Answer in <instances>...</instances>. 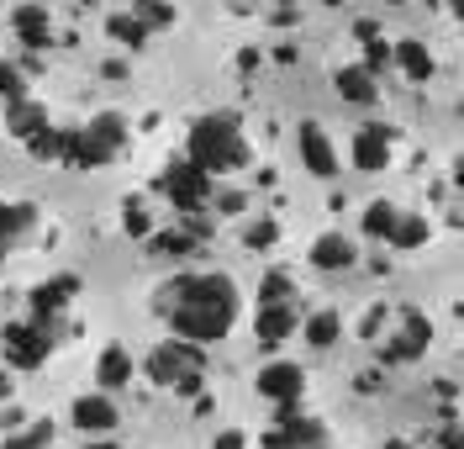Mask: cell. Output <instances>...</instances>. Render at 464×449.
<instances>
[{
    "instance_id": "6da1fadb",
    "label": "cell",
    "mask_w": 464,
    "mask_h": 449,
    "mask_svg": "<svg viewBox=\"0 0 464 449\" xmlns=\"http://www.w3.org/2000/svg\"><path fill=\"white\" fill-rule=\"evenodd\" d=\"M164 312H169V323H174V338L206 349V344L227 338V328L237 323V286L222 269L174 275L169 286H164Z\"/></svg>"
},
{
    "instance_id": "7a4b0ae2",
    "label": "cell",
    "mask_w": 464,
    "mask_h": 449,
    "mask_svg": "<svg viewBox=\"0 0 464 449\" xmlns=\"http://www.w3.org/2000/svg\"><path fill=\"white\" fill-rule=\"evenodd\" d=\"M190 164L201 175H227V170L248 164V138H243L232 112H211L190 127Z\"/></svg>"
},
{
    "instance_id": "3957f363",
    "label": "cell",
    "mask_w": 464,
    "mask_h": 449,
    "mask_svg": "<svg viewBox=\"0 0 464 449\" xmlns=\"http://www.w3.org/2000/svg\"><path fill=\"white\" fill-rule=\"evenodd\" d=\"M121 143H127V122L116 117V112H101L85 127H63V164L101 170V164H111L116 153H121Z\"/></svg>"
},
{
    "instance_id": "277c9868",
    "label": "cell",
    "mask_w": 464,
    "mask_h": 449,
    "mask_svg": "<svg viewBox=\"0 0 464 449\" xmlns=\"http://www.w3.org/2000/svg\"><path fill=\"white\" fill-rule=\"evenodd\" d=\"M206 370V355L196 344H185V338H169V344H159L153 355H148V381L153 386H174L179 396H201V376Z\"/></svg>"
},
{
    "instance_id": "5b68a950",
    "label": "cell",
    "mask_w": 464,
    "mask_h": 449,
    "mask_svg": "<svg viewBox=\"0 0 464 449\" xmlns=\"http://www.w3.org/2000/svg\"><path fill=\"white\" fill-rule=\"evenodd\" d=\"M0 349H5V365L11 370H37L48 359V349H53V333L43 328V323H5Z\"/></svg>"
},
{
    "instance_id": "8992f818",
    "label": "cell",
    "mask_w": 464,
    "mask_h": 449,
    "mask_svg": "<svg viewBox=\"0 0 464 449\" xmlns=\"http://www.w3.org/2000/svg\"><path fill=\"white\" fill-rule=\"evenodd\" d=\"M159 185H164V196H169L179 211H201L206 201H211V175H201L190 159H174Z\"/></svg>"
},
{
    "instance_id": "52a82bcc",
    "label": "cell",
    "mask_w": 464,
    "mask_h": 449,
    "mask_svg": "<svg viewBox=\"0 0 464 449\" xmlns=\"http://www.w3.org/2000/svg\"><path fill=\"white\" fill-rule=\"evenodd\" d=\"M428 344H433V323H428L422 312H401V328L385 338L380 359H385V365H411L417 355H428Z\"/></svg>"
},
{
    "instance_id": "ba28073f",
    "label": "cell",
    "mask_w": 464,
    "mask_h": 449,
    "mask_svg": "<svg viewBox=\"0 0 464 449\" xmlns=\"http://www.w3.org/2000/svg\"><path fill=\"white\" fill-rule=\"evenodd\" d=\"M259 396L264 402H275V407H295L301 402V391H306V376H301V365H290V359H275V365H264L259 370Z\"/></svg>"
},
{
    "instance_id": "9c48e42d",
    "label": "cell",
    "mask_w": 464,
    "mask_h": 449,
    "mask_svg": "<svg viewBox=\"0 0 464 449\" xmlns=\"http://www.w3.org/2000/svg\"><path fill=\"white\" fill-rule=\"evenodd\" d=\"M353 170H364V175H375L391 164V127L385 122H364L359 132H353Z\"/></svg>"
},
{
    "instance_id": "30bf717a",
    "label": "cell",
    "mask_w": 464,
    "mask_h": 449,
    "mask_svg": "<svg viewBox=\"0 0 464 449\" xmlns=\"http://www.w3.org/2000/svg\"><path fill=\"white\" fill-rule=\"evenodd\" d=\"M74 297H80V275H53V280H43V286L32 291V323H43V328H48V323H53Z\"/></svg>"
},
{
    "instance_id": "8fae6325",
    "label": "cell",
    "mask_w": 464,
    "mask_h": 449,
    "mask_svg": "<svg viewBox=\"0 0 464 449\" xmlns=\"http://www.w3.org/2000/svg\"><path fill=\"white\" fill-rule=\"evenodd\" d=\"M295 143H301V164H306L312 175H322V180H333V175H338V149H333V138L322 132L317 122H301Z\"/></svg>"
},
{
    "instance_id": "7c38bea8",
    "label": "cell",
    "mask_w": 464,
    "mask_h": 449,
    "mask_svg": "<svg viewBox=\"0 0 464 449\" xmlns=\"http://www.w3.org/2000/svg\"><path fill=\"white\" fill-rule=\"evenodd\" d=\"M11 27H16V37H22L27 48H48V43H53V16H48V5H16V11H11Z\"/></svg>"
},
{
    "instance_id": "4fadbf2b",
    "label": "cell",
    "mask_w": 464,
    "mask_h": 449,
    "mask_svg": "<svg viewBox=\"0 0 464 449\" xmlns=\"http://www.w3.org/2000/svg\"><path fill=\"white\" fill-rule=\"evenodd\" d=\"M391 63H396V69H401L406 80H417V85H422V80H433V54H428V43H417V37H401V43H396V48H391Z\"/></svg>"
},
{
    "instance_id": "5bb4252c",
    "label": "cell",
    "mask_w": 464,
    "mask_h": 449,
    "mask_svg": "<svg viewBox=\"0 0 464 449\" xmlns=\"http://www.w3.org/2000/svg\"><path fill=\"white\" fill-rule=\"evenodd\" d=\"M269 439H280V444H322L327 434H322L317 418H306V413H295V407H280V428H275Z\"/></svg>"
},
{
    "instance_id": "9a60e30c",
    "label": "cell",
    "mask_w": 464,
    "mask_h": 449,
    "mask_svg": "<svg viewBox=\"0 0 464 449\" xmlns=\"http://www.w3.org/2000/svg\"><path fill=\"white\" fill-rule=\"evenodd\" d=\"M74 428H85V434L116 428V402L111 396H80V402H74Z\"/></svg>"
},
{
    "instance_id": "2e32d148",
    "label": "cell",
    "mask_w": 464,
    "mask_h": 449,
    "mask_svg": "<svg viewBox=\"0 0 464 449\" xmlns=\"http://www.w3.org/2000/svg\"><path fill=\"white\" fill-rule=\"evenodd\" d=\"M254 333H259V344H285L290 333H295V312H290V301H280V307H259Z\"/></svg>"
},
{
    "instance_id": "e0dca14e",
    "label": "cell",
    "mask_w": 464,
    "mask_h": 449,
    "mask_svg": "<svg viewBox=\"0 0 464 449\" xmlns=\"http://www.w3.org/2000/svg\"><path fill=\"white\" fill-rule=\"evenodd\" d=\"M32 222H37V211H32L27 201H0V259L11 254V243L22 239Z\"/></svg>"
},
{
    "instance_id": "ac0fdd59",
    "label": "cell",
    "mask_w": 464,
    "mask_h": 449,
    "mask_svg": "<svg viewBox=\"0 0 464 449\" xmlns=\"http://www.w3.org/2000/svg\"><path fill=\"white\" fill-rule=\"evenodd\" d=\"M5 127H11V138L32 143V138L48 127V112H43L37 101H16V106H5Z\"/></svg>"
},
{
    "instance_id": "d6986e66",
    "label": "cell",
    "mask_w": 464,
    "mask_h": 449,
    "mask_svg": "<svg viewBox=\"0 0 464 449\" xmlns=\"http://www.w3.org/2000/svg\"><path fill=\"white\" fill-rule=\"evenodd\" d=\"M333 85H338V95H343V101H353V106H370V101L380 95V90H375V74H364L359 63L338 69V74H333Z\"/></svg>"
},
{
    "instance_id": "ffe728a7",
    "label": "cell",
    "mask_w": 464,
    "mask_h": 449,
    "mask_svg": "<svg viewBox=\"0 0 464 449\" xmlns=\"http://www.w3.org/2000/svg\"><path fill=\"white\" fill-rule=\"evenodd\" d=\"M312 265L317 269H348L353 265V243H348L343 233H322V239L312 243Z\"/></svg>"
},
{
    "instance_id": "44dd1931",
    "label": "cell",
    "mask_w": 464,
    "mask_h": 449,
    "mask_svg": "<svg viewBox=\"0 0 464 449\" xmlns=\"http://www.w3.org/2000/svg\"><path fill=\"white\" fill-rule=\"evenodd\" d=\"M338 338H343V317L338 312H312L306 317V344L312 349H333Z\"/></svg>"
},
{
    "instance_id": "7402d4cb",
    "label": "cell",
    "mask_w": 464,
    "mask_h": 449,
    "mask_svg": "<svg viewBox=\"0 0 464 449\" xmlns=\"http://www.w3.org/2000/svg\"><path fill=\"white\" fill-rule=\"evenodd\" d=\"M95 376H101V386L106 391H116V386H127V381H132V355H127V349H106V355H101V370H95Z\"/></svg>"
},
{
    "instance_id": "603a6c76",
    "label": "cell",
    "mask_w": 464,
    "mask_h": 449,
    "mask_svg": "<svg viewBox=\"0 0 464 449\" xmlns=\"http://www.w3.org/2000/svg\"><path fill=\"white\" fill-rule=\"evenodd\" d=\"M396 222H401V207H391V201H375V207L364 211V233H370V239H385V243H391Z\"/></svg>"
},
{
    "instance_id": "cb8c5ba5",
    "label": "cell",
    "mask_w": 464,
    "mask_h": 449,
    "mask_svg": "<svg viewBox=\"0 0 464 449\" xmlns=\"http://www.w3.org/2000/svg\"><path fill=\"white\" fill-rule=\"evenodd\" d=\"M428 239H433V222H428V217H406L401 211V222H396L391 243H396V249H422Z\"/></svg>"
},
{
    "instance_id": "d4e9b609",
    "label": "cell",
    "mask_w": 464,
    "mask_h": 449,
    "mask_svg": "<svg viewBox=\"0 0 464 449\" xmlns=\"http://www.w3.org/2000/svg\"><path fill=\"white\" fill-rule=\"evenodd\" d=\"M106 32H111L116 43H127V48H143V43H148V27L132 16V11H116L111 22H106Z\"/></svg>"
},
{
    "instance_id": "484cf974",
    "label": "cell",
    "mask_w": 464,
    "mask_h": 449,
    "mask_svg": "<svg viewBox=\"0 0 464 449\" xmlns=\"http://www.w3.org/2000/svg\"><path fill=\"white\" fill-rule=\"evenodd\" d=\"M190 249H196V233H179V228L153 233V254H164V259H179V254H190Z\"/></svg>"
},
{
    "instance_id": "4316f807",
    "label": "cell",
    "mask_w": 464,
    "mask_h": 449,
    "mask_svg": "<svg viewBox=\"0 0 464 449\" xmlns=\"http://www.w3.org/2000/svg\"><path fill=\"white\" fill-rule=\"evenodd\" d=\"M27 149L37 153V159H58V164H63V127H53V122H48V127H43V132L27 143Z\"/></svg>"
},
{
    "instance_id": "83f0119b",
    "label": "cell",
    "mask_w": 464,
    "mask_h": 449,
    "mask_svg": "<svg viewBox=\"0 0 464 449\" xmlns=\"http://www.w3.org/2000/svg\"><path fill=\"white\" fill-rule=\"evenodd\" d=\"M0 101H5V106L27 101V80H22V69H16V63H0Z\"/></svg>"
},
{
    "instance_id": "f1b7e54d",
    "label": "cell",
    "mask_w": 464,
    "mask_h": 449,
    "mask_svg": "<svg viewBox=\"0 0 464 449\" xmlns=\"http://www.w3.org/2000/svg\"><path fill=\"white\" fill-rule=\"evenodd\" d=\"M285 297H290V275H285V269L264 275V286H259V307H280Z\"/></svg>"
},
{
    "instance_id": "f546056e",
    "label": "cell",
    "mask_w": 464,
    "mask_h": 449,
    "mask_svg": "<svg viewBox=\"0 0 464 449\" xmlns=\"http://www.w3.org/2000/svg\"><path fill=\"white\" fill-rule=\"evenodd\" d=\"M121 228H127L132 239H148V228H153V222H148V211L138 207V201H127V207H121Z\"/></svg>"
},
{
    "instance_id": "4dcf8cb0",
    "label": "cell",
    "mask_w": 464,
    "mask_h": 449,
    "mask_svg": "<svg viewBox=\"0 0 464 449\" xmlns=\"http://www.w3.org/2000/svg\"><path fill=\"white\" fill-rule=\"evenodd\" d=\"M385 63H391V48H385V37H370V48H364V63H359V69H364V74H380Z\"/></svg>"
},
{
    "instance_id": "1f68e13d",
    "label": "cell",
    "mask_w": 464,
    "mask_h": 449,
    "mask_svg": "<svg viewBox=\"0 0 464 449\" xmlns=\"http://www.w3.org/2000/svg\"><path fill=\"white\" fill-rule=\"evenodd\" d=\"M48 439H53V434H48V423H37L32 434H16V439H5L0 449H48Z\"/></svg>"
},
{
    "instance_id": "d6a6232c",
    "label": "cell",
    "mask_w": 464,
    "mask_h": 449,
    "mask_svg": "<svg viewBox=\"0 0 464 449\" xmlns=\"http://www.w3.org/2000/svg\"><path fill=\"white\" fill-rule=\"evenodd\" d=\"M132 16H138L143 27H169V22H174L169 5H148V0H143V5H132Z\"/></svg>"
},
{
    "instance_id": "836d02e7",
    "label": "cell",
    "mask_w": 464,
    "mask_h": 449,
    "mask_svg": "<svg viewBox=\"0 0 464 449\" xmlns=\"http://www.w3.org/2000/svg\"><path fill=\"white\" fill-rule=\"evenodd\" d=\"M275 239H280V228H275L269 217H264V222H254V228H248V249H275Z\"/></svg>"
},
{
    "instance_id": "e575fe53",
    "label": "cell",
    "mask_w": 464,
    "mask_h": 449,
    "mask_svg": "<svg viewBox=\"0 0 464 449\" xmlns=\"http://www.w3.org/2000/svg\"><path fill=\"white\" fill-rule=\"evenodd\" d=\"M433 439H438V449H459V423H454V418H443V428H438Z\"/></svg>"
},
{
    "instance_id": "d590c367",
    "label": "cell",
    "mask_w": 464,
    "mask_h": 449,
    "mask_svg": "<svg viewBox=\"0 0 464 449\" xmlns=\"http://www.w3.org/2000/svg\"><path fill=\"white\" fill-rule=\"evenodd\" d=\"M243 444H248V439H243L237 428H227V434H222V439H217V444H211V449H243Z\"/></svg>"
},
{
    "instance_id": "8d00e7d4",
    "label": "cell",
    "mask_w": 464,
    "mask_h": 449,
    "mask_svg": "<svg viewBox=\"0 0 464 449\" xmlns=\"http://www.w3.org/2000/svg\"><path fill=\"white\" fill-rule=\"evenodd\" d=\"M264 449H322V444H280V439H269V434H264Z\"/></svg>"
},
{
    "instance_id": "74e56055",
    "label": "cell",
    "mask_w": 464,
    "mask_h": 449,
    "mask_svg": "<svg viewBox=\"0 0 464 449\" xmlns=\"http://www.w3.org/2000/svg\"><path fill=\"white\" fill-rule=\"evenodd\" d=\"M0 396H11V381H5V370H0Z\"/></svg>"
},
{
    "instance_id": "f35d334b",
    "label": "cell",
    "mask_w": 464,
    "mask_h": 449,
    "mask_svg": "<svg viewBox=\"0 0 464 449\" xmlns=\"http://www.w3.org/2000/svg\"><path fill=\"white\" fill-rule=\"evenodd\" d=\"M85 449H121V444H106V439H101V444H85Z\"/></svg>"
},
{
    "instance_id": "ab89813d",
    "label": "cell",
    "mask_w": 464,
    "mask_h": 449,
    "mask_svg": "<svg viewBox=\"0 0 464 449\" xmlns=\"http://www.w3.org/2000/svg\"><path fill=\"white\" fill-rule=\"evenodd\" d=\"M385 449H401V444H396V439H391V444H385Z\"/></svg>"
}]
</instances>
